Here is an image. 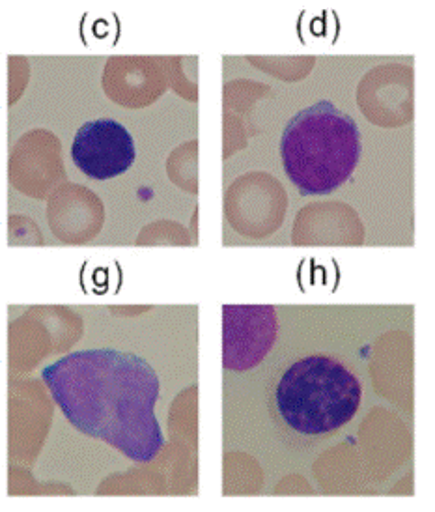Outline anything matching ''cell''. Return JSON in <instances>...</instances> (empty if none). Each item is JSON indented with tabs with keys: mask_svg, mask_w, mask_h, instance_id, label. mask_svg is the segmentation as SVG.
I'll return each instance as SVG.
<instances>
[{
	"mask_svg": "<svg viewBox=\"0 0 435 512\" xmlns=\"http://www.w3.org/2000/svg\"><path fill=\"white\" fill-rule=\"evenodd\" d=\"M66 419L135 462H152L165 445L155 417L159 378L148 361L118 350L60 357L42 372Z\"/></svg>",
	"mask_w": 435,
	"mask_h": 512,
	"instance_id": "cell-1",
	"label": "cell"
},
{
	"mask_svg": "<svg viewBox=\"0 0 435 512\" xmlns=\"http://www.w3.org/2000/svg\"><path fill=\"white\" fill-rule=\"evenodd\" d=\"M281 157L303 197H325L346 184L359 165L361 133L350 114L331 101H318L284 128Z\"/></svg>",
	"mask_w": 435,
	"mask_h": 512,
	"instance_id": "cell-2",
	"label": "cell"
},
{
	"mask_svg": "<svg viewBox=\"0 0 435 512\" xmlns=\"http://www.w3.org/2000/svg\"><path fill=\"white\" fill-rule=\"evenodd\" d=\"M359 378L337 359L310 356L282 374L275 391L284 425L301 436H325L348 425L359 410Z\"/></svg>",
	"mask_w": 435,
	"mask_h": 512,
	"instance_id": "cell-3",
	"label": "cell"
},
{
	"mask_svg": "<svg viewBox=\"0 0 435 512\" xmlns=\"http://www.w3.org/2000/svg\"><path fill=\"white\" fill-rule=\"evenodd\" d=\"M277 339V314L269 305L223 307V365L251 370L264 361Z\"/></svg>",
	"mask_w": 435,
	"mask_h": 512,
	"instance_id": "cell-4",
	"label": "cell"
},
{
	"mask_svg": "<svg viewBox=\"0 0 435 512\" xmlns=\"http://www.w3.org/2000/svg\"><path fill=\"white\" fill-rule=\"evenodd\" d=\"M71 157L79 171L92 180H109L129 171L137 150L131 133L120 122L99 118L86 122L71 144Z\"/></svg>",
	"mask_w": 435,
	"mask_h": 512,
	"instance_id": "cell-5",
	"label": "cell"
}]
</instances>
